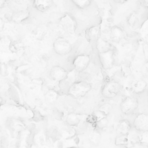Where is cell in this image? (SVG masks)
<instances>
[{
  "label": "cell",
  "mask_w": 148,
  "mask_h": 148,
  "mask_svg": "<svg viewBox=\"0 0 148 148\" xmlns=\"http://www.w3.org/2000/svg\"><path fill=\"white\" fill-rule=\"evenodd\" d=\"M138 106V99L132 97H126L121 102L120 107L121 111L125 114H130L134 112Z\"/></svg>",
  "instance_id": "obj_3"
},
{
  "label": "cell",
  "mask_w": 148,
  "mask_h": 148,
  "mask_svg": "<svg viewBox=\"0 0 148 148\" xmlns=\"http://www.w3.org/2000/svg\"><path fill=\"white\" fill-rule=\"evenodd\" d=\"M29 12L28 10H21L16 12L12 15V20L17 23H20L28 17Z\"/></svg>",
  "instance_id": "obj_17"
},
{
  "label": "cell",
  "mask_w": 148,
  "mask_h": 148,
  "mask_svg": "<svg viewBox=\"0 0 148 148\" xmlns=\"http://www.w3.org/2000/svg\"><path fill=\"white\" fill-rule=\"evenodd\" d=\"M91 88V86L88 82H76L72 83L69 88L68 94L75 98H80L86 95Z\"/></svg>",
  "instance_id": "obj_1"
},
{
  "label": "cell",
  "mask_w": 148,
  "mask_h": 148,
  "mask_svg": "<svg viewBox=\"0 0 148 148\" xmlns=\"http://www.w3.org/2000/svg\"><path fill=\"white\" fill-rule=\"evenodd\" d=\"M146 86L147 83L146 81L142 79H139L133 82L131 86V89L134 93L139 94L145 91Z\"/></svg>",
  "instance_id": "obj_15"
},
{
  "label": "cell",
  "mask_w": 148,
  "mask_h": 148,
  "mask_svg": "<svg viewBox=\"0 0 148 148\" xmlns=\"http://www.w3.org/2000/svg\"><path fill=\"white\" fill-rule=\"evenodd\" d=\"M92 116L95 121H98L100 120L101 119L108 117V115H106L104 112H103L102 110L98 109L97 110L94 111V112L92 114Z\"/></svg>",
  "instance_id": "obj_24"
},
{
  "label": "cell",
  "mask_w": 148,
  "mask_h": 148,
  "mask_svg": "<svg viewBox=\"0 0 148 148\" xmlns=\"http://www.w3.org/2000/svg\"><path fill=\"white\" fill-rule=\"evenodd\" d=\"M90 57L88 55L81 54L75 57L73 62L74 69L78 73L82 72L87 69L90 63Z\"/></svg>",
  "instance_id": "obj_6"
},
{
  "label": "cell",
  "mask_w": 148,
  "mask_h": 148,
  "mask_svg": "<svg viewBox=\"0 0 148 148\" xmlns=\"http://www.w3.org/2000/svg\"><path fill=\"white\" fill-rule=\"evenodd\" d=\"M129 143L128 134H119L116 136L114 143L116 146H127Z\"/></svg>",
  "instance_id": "obj_21"
},
{
  "label": "cell",
  "mask_w": 148,
  "mask_h": 148,
  "mask_svg": "<svg viewBox=\"0 0 148 148\" xmlns=\"http://www.w3.org/2000/svg\"><path fill=\"white\" fill-rule=\"evenodd\" d=\"M98 57L102 67L105 70L112 69L114 64V57L113 50L98 53Z\"/></svg>",
  "instance_id": "obj_5"
},
{
  "label": "cell",
  "mask_w": 148,
  "mask_h": 148,
  "mask_svg": "<svg viewBox=\"0 0 148 148\" xmlns=\"http://www.w3.org/2000/svg\"><path fill=\"white\" fill-rule=\"evenodd\" d=\"M120 90L119 84L114 81L110 80L107 82L102 87L101 93L106 98H113L116 97Z\"/></svg>",
  "instance_id": "obj_4"
},
{
  "label": "cell",
  "mask_w": 148,
  "mask_h": 148,
  "mask_svg": "<svg viewBox=\"0 0 148 148\" xmlns=\"http://www.w3.org/2000/svg\"><path fill=\"white\" fill-rule=\"evenodd\" d=\"M58 94L56 91L53 90H49L45 95L46 101L49 103H53L57 99Z\"/></svg>",
  "instance_id": "obj_23"
},
{
  "label": "cell",
  "mask_w": 148,
  "mask_h": 148,
  "mask_svg": "<svg viewBox=\"0 0 148 148\" xmlns=\"http://www.w3.org/2000/svg\"><path fill=\"white\" fill-rule=\"evenodd\" d=\"M112 106L110 103H106L102 105L98 109L104 112L106 115H108L112 110Z\"/></svg>",
  "instance_id": "obj_27"
},
{
  "label": "cell",
  "mask_w": 148,
  "mask_h": 148,
  "mask_svg": "<svg viewBox=\"0 0 148 148\" xmlns=\"http://www.w3.org/2000/svg\"><path fill=\"white\" fill-rule=\"evenodd\" d=\"M124 37L125 32L121 27L117 25H114L111 28L110 38L113 42L119 43Z\"/></svg>",
  "instance_id": "obj_10"
},
{
  "label": "cell",
  "mask_w": 148,
  "mask_h": 148,
  "mask_svg": "<svg viewBox=\"0 0 148 148\" xmlns=\"http://www.w3.org/2000/svg\"><path fill=\"white\" fill-rule=\"evenodd\" d=\"M95 43L96 49L98 53H103L112 50V46L111 44L101 37H99Z\"/></svg>",
  "instance_id": "obj_14"
},
{
  "label": "cell",
  "mask_w": 148,
  "mask_h": 148,
  "mask_svg": "<svg viewBox=\"0 0 148 148\" xmlns=\"http://www.w3.org/2000/svg\"><path fill=\"white\" fill-rule=\"evenodd\" d=\"M114 1L116 3L119 4H123L126 3L127 1H128V0H114Z\"/></svg>",
  "instance_id": "obj_30"
},
{
  "label": "cell",
  "mask_w": 148,
  "mask_h": 148,
  "mask_svg": "<svg viewBox=\"0 0 148 148\" xmlns=\"http://www.w3.org/2000/svg\"><path fill=\"white\" fill-rule=\"evenodd\" d=\"M60 24L62 28L66 32L70 34L75 33L77 27V23L75 18L71 14H66L61 19Z\"/></svg>",
  "instance_id": "obj_7"
},
{
  "label": "cell",
  "mask_w": 148,
  "mask_h": 148,
  "mask_svg": "<svg viewBox=\"0 0 148 148\" xmlns=\"http://www.w3.org/2000/svg\"><path fill=\"white\" fill-rule=\"evenodd\" d=\"M109 123V120L108 119V117H104L102 119H101L100 120L96 122V125H97V127L98 129H103L105 127H107L108 124Z\"/></svg>",
  "instance_id": "obj_25"
},
{
  "label": "cell",
  "mask_w": 148,
  "mask_h": 148,
  "mask_svg": "<svg viewBox=\"0 0 148 148\" xmlns=\"http://www.w3.org/2000/svg\"><path fill=\"white\" fill-rule=\"evenodd\" d=\"M93 0H71L73 5L80 9L87 8L91 3Z\"/></svg>",
  "instance_id": "obj_22"
},
{
  "label": "cell",
  "mask_w": 148,
  "mask_h": 148,
  "mask_svg": "<svg viewBox=\"0 0 148 148\" xmlns=\"http://www.w3.org/2000/svg\"><path fill=\"white\" fill-rule=\"evenodd\" d=\"M1 102H2V99H1V98L0 97V104H1Z\"/></svg>",
  "instance_id": "obj_33"
},
{
  "label": "cell",
  "mask_w": 148,
  "mask_h": 148,
  "mask_svg": "<svg viewBox=\"0 0 148 148\" xmlns=\"http://www.w3.org/2000/svg\"><path fill=\"white\" fill-rule=\"evenodd\" d=\"M6 2V0H0V8L3 7Z\"/></svg>",
  "instance_id": "obj_31"
},
{
  "label": "cell",
  "mask_w": 148,
  "mask_h": 148,
  "mask_svg": "<svg viewBox=\"0 0 148 148\" xmlns=\"http://www.w3.org/2000/svg\"><path fill=\"white\" fill-rule=\"evenodd\" d=\"M67 75L66 71L60 66H54L50 71V76L55 82H61L65 80Z\"/></svg>",
  "instance_id": "obj_9"
},
{
  "label": "cell",
  "mask_w": 148,
  "mask_h": 148,
  "mask_svg": "<svg viewBox=\"0 0 148 148\" xmlns=\"http://www.w3.org/2000/svg\"><path fill=\"white\" fill-rule=\"evenodd\" d=\"M133 125L138 131H148V114L142 113L138 114L134 120Z\"/></svg>",
  "instance_id": "obj_8"
},
{
  "label": "cell",
  "mask_w": 148,
  "mask_h": 148,
  "mask_svg": "<svg viewBox=\"0 0 148 148\" xmlns=\"http://www.w3.org/2000/svg\"><path fill=\"white\" fill-rule=\"evenodd\" d=\"M131 123L127 120H120L116 125V132L119 134H128L131 130Z\"/></svg>",
  "instance_id": "obj_13"
},
{
  "label": "cell",
  "mask_w": 148,
  "mask_h": 148,
  "mask_svg": "<svg viewBox=\"0 0 148 148\" xmlns=\"http://www.w3.org/2000/svg\"><path fill=\"white\" fill-rule=\"evenodd\" d=\"M81 120L79 116L74 113L71 112L66 116V122L68 125L72 127H77L80 123Z\"/></svg>",
  "instance_id": "obj_16"
},
{
  "label": "cell",
  "mask_w": 148,
  "mask_h": 148,
  "mask_svg": "<svg viewBox=\"0 0 148 148\" xmlns=\"http://www.w3.org/2000/svg\"><path fill=\"white\" fill-rule=\"evenodd\" d=\"M54 0H34L33 5L35 9L45 12L48 10L53 4Z\"/></svg>",
  "instance_id": "obj_12"
},
{
  "label": "cell",
  "mask_w": 148,
  "mask_h": 148,
  "mask_svg": "<svg viewBox=\"0 0 148 148\" xmlns=\"http://www.w3.org/2000/svg\"><path fill=\"white\" fill-rule=\"evenodd\" d=\"M140 143L142 145L148 147V131L142 132V134L140 136Z\"/></svg>",
  "instance_id": "obj_26"
},
{
  "label": "cell",
  "mask_w": 148,
  "mask_h": 148,
  "mask_svg": "<svg viewBox=\"0 0 148 148\" xmlns=\"http://www.w3.org/2000/svg\"><path fill=\"white\" fill-rule=\"evenodd\" d=\"M5 26V22L2 18H0V31H2L3 29Z\"/></svg>",
  "instance_id": "obj_29"
},
{
  "label": "cell",
  "mask_w": 148,
  "mask_h": 148,
  "mask_svg": "<svg viewBox=\"0 0 148 148\" xmlns=\"http://www.w3.org/2000/svg\"><path fill=\"white\" fill-rule=\"evenodd\" d=\"M54 51L60 56H65L72 50V45L67 39L63 38H57L53 43Z\"/></svg>",
  "instance_id": "obj_2"
},
{
  "label": "cell",
  "mask_w": 148,
  "mask_h": 148,
  "mask_svg": "<svg viewBox=\"0 0 148 148\" xmlns=\"http://www.w3.org/2000/svg\"><path fill=\"white\" fill-rule=\"evenodd\" d=\"M101 28L99 25H94L86 31L85 36L86 39L89 41L96 42L100 37Z\"/></svg>",
  "instance_id": "obj_11"
},
{
  "label": "cell",
  "mask_w": 148,
  "mask_h": 148,
  "mask_svg": "<svg viewBox=\"0 0 148 148\" xmlns=\"http://www.w3.org/2000/svg\"><path fill=\"white\" fill-rule=\"evenodd\" d=\"M145 68H146V69L148 71V60H147V61H146V62L145 63Z\"/></svg>",
  "instance_id": "obj_32"
},
{
  "label": "cell",
  "mask_w": 148,
  "mask_h": 148,
  "mask_svg": "<svg viewBox=\"0 0 148 148\" xmlns=\"http://www.w3.org/2000/svg\"><path fill=\"white\" fill-rule=\"evenodd\" d=\"M127 23L132 28L136 27L139 23V14L136 12H132L127 17Z\"/></svg>",
  "instance_id": "obj_18"
},
{
  "label": "cell",
  "mask_w": 148,
  "mask_h": 148,
  "mask_svg": "<svg viewBox=\"0 0 148 148\" xmlns=\"http://www.w3.org/2000/svg\"><path fill=\"white\" fill-rule=\"evenodd\" d=\"M140 5L144 8H148V0H139Z\"/></svg>",
  "instance_id": "obj_28"
},
{
  "label": "cell",
  "mask_w": 148,
  "mask_h": 148,
  "mask_svg": "<svg viewBox=\"0 0 148 148\" xmlns=\"http://www.w3.org/2000/svg\"><path fill=\"white\" fill-rule=\"evenodd\" d=\"M101 140V135L98 131H94L89 135V140L90 143L94 146H98Z\"/></svg>",
  "instance_id": "obj_20"
},
{
  "label": "cell",
  "mask_w": 148,
  "mask_h": 148,
  "mask_svg": "<svg viewBox=\"0 0 148 148\" xmlns=\"http://www.w3.org/2000/svg\"><path fill=\"white\" fill-rule=\"evenodd\" d=\"M76 134V131L74 127L69 125L67 127H65L62 129V136L66 139H72Z\"/></svg>",
  "instance_id": "obj_19"
}]
</instances>
